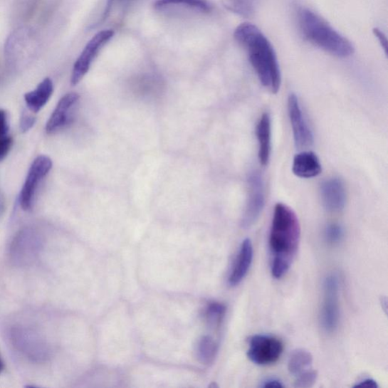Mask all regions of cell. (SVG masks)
Wrapping results in <instances>:
<instances>
[{
    "instance_id": "6da1fadb",
    "label": "cell",
    "mask_w": 388,
    "mask_h": 388,
    "mask_svg": "<svg viewBox=\"0 0 388 388\" xmlns=\"http://www.w3.org/2000/svg\"><path fill=\"white\" fill-rule=\"evenodd\" d=\"M300 235L295 211L284 204H276L269 235L271 271L276 278L288 272L298 251Z\"/></svg>"
},
{
    "instance_id": "7a4b0ae2",
    "label": "cell",
    "mask_w": 388,
    "mask_h": 388,
    "mask_svg": "<svg viewBox=\"0 0 388 388\" xmlns=\"http://www.w3.org/2000/svg\"><path fill=\"white\" fill-rule=\"evenodd\" d=\"M243 47L261 84L277 93L281 83L278 58L271 43L263 33L251 23H243L234 33Z\"/></svg>"
},
{
    "instance_id": "3957f363",
    "label": "cell",
    "mask_w": 388,
    "mask_h": 388,
    "mask_svg": "<svg viewBox=\"0 0 388 388\" xmlns=\"http://www.w3.org/2000/svg\"><path fill=\"white\" fill-rule=\"evenodd\" d=\"M298 21L304 38L318 48L339 58L354 53L355 47L350 41L310 9H299Z\"/></svg>"
},
{
    "instance_id": "277c9868",
    "label": "cell",
    "mask_w": 388,
    "mask_h": 388,
    "mask_svg": "<svg viewBox=\"0 0 388 388\" xmlns=\"http://www.w3.org/2000/svg\"><path fill=\"white\" fill-rule=\"evenodd\" d=\"M339 280L335 275L327 276L323 282L320 322L327 333L336 331L340 321Z\"/></svg>"
},
{
    "instance_id": "5b68a950",
    "label": "cell",
    "mask_w": 388,
    "mask_h": 388,
    "mask_svg": "<svg viewBox=\"0 0 388 388\" xmlns=\"http://www.w3.org/2000/svg\"><path fill=\"white\" fill-rule=\"evenodd\" d=\"M284 350V345L276 337L256 335L249 339L248 357L258 366H268L276 363Z\"/></svg>"
},
{
    "instance_id": "8992f818",
    "label": "cell",
    "mask_w": 388,
    "mask_h": 388,
    "mask_svg": "<svg viewBox=\"0 0 388 388\" xmlns=\"http://www.w3.org/2000/svg\"><path fill=\"white\" fill-rule=\"evenodd\" d=\"M52 167V160L48 157L40 156L34 159L20 194L19 201L23 210L31 209L38 187L46 176L49 174Z\"/></svg>"
},
{
    "instance_id": "52a82bcc",
    "label": "cell",
    "mask_w": 388,
    "mask_h": 388,
    "mask_svg": "<svg viewBox=\"0 0 388 388\" xmlns=\"http://www.w3.org/2000/svg\"><path fill=\"white\" fill-rule=\"evenodd\" d=\"M114 31L104 30L98 33L88 43L75 63L70 83L77 85L88 73V70L103 46L107 44L114 36Z\"/></svg>"
},
{
    "instance_id": "ba28073f",
    "label": "cell",
    "mask_w": 388,
    "mask_h": 388,
    "mask_svg": "<svg viewBox=\"0 0 388 388\" xmlns=\"http://www.w3.org/2000/svg\"><path fill=\"white\" fill-rule=\"evenodd\" d=\"M248 199L241 221L243 229L252 227L260 219L265 206L264 184L262 176L257 172L250 174L248 179Z\"/></svg>"
},
{
    "instance_id": "9c48e42d",
    "label": "cell",
    "mask_w": 388,
    "mask_h": 388,
    "mask_svg": "<svg viewBox=\"0 0 388 388\" xmlns=\"http://www.w3.org/2000/svg\"><path fill=\"white\" fill-rule=\"evenodd\" d=\"M288 109L297 147L302 149L311 147L314 142L313 134L305 119L298 98L295 93H291L288 98Z\"/></svg>"
},
{
    "instance_id": "30bf717a",
    "label": "cell",
    "mask_w": 388,
    "mask_h": 388,
    "mask_svg": "<svg viewBox=\"0 0 388 388\" xmlns=\"http://www.w3.org/2000/svg\"><path fill=\"white\" fill-rule=\"evenodd\" d=\"M320 192L323 206L327 211L336 213L345 208L347 194L342 180L333 178L325 181Z\"/></svg>"
},
{
    "instance_id": "8fae6325",
    "label": "cell",
    "mask_w": 388,
    "mask_h": 388,
    "mask_svg": "<svg viewBox=\"0 0 388 388\" xmlns=\"http://www.w3.org/2000/svg\"><path fill=\"white\" fill-rule=\"evenodd\" d=\"M80 97L76 93H69L58 101L55 110L46 125L48 135L54 134L70 122V110L75 107Z\"/></svg>"
},
{
    "instance_id": "7c38bea8",
    "label": "cell",
    "mask_w": 388,
    "mask_h": 388,
    "mask_svg": "<svg viewBox=\"0 0 388 388\" xmlns=\"http://www.w3.org/2000/svg\"><path fill=\"white\" fill-rule=\"evenodd\" d=\"M253 260V246L249 238L245 239L239 249L236 260L233 265L229 278V284L232 286L238 285L248 275Z\"/></svg>"
},
{
    "instance_id": "4fadbf2b",
    "label": "cell",
    "mask_w": 388,
    "mask_h": 388,
    "mask_svg": "<svg viewBox=\"0 0 388 388\" xmlns=\"http://www.w3.org/2000/svg\"><path fill=\"white\" fill-rule=\"evenodd\" d=\"M256 136L258 142V157L262 166L268 164L272 149L271 117L266 112L261 117L256 126Z\"/></svg>"
},
{
    "instance_id": "5bb4252c",
    "label": "cell",
    "mask_w": 388,
    "mask_h": 388,
    "mask_svg": "<svg viewBox=\"0 0 388 388\" xmlns=\"http://www.w3.org/2000/svg\"><path fill=\"white\" fill-rule=\"evenodd\" d=\"M293 174L301 179H312L322 172V166L318 157L311 151H305L293 159Z\"/></svg>"
},
{
    "instance_id": "9a60e30c",
    "label": "cell",
    "mask_w": 388,
    "mask_h": 388,
    "mask_svg": "<svg viewBox=\"0 0 388 388\" xmlns=\"http://www.w3.org/2000/svg\"><path fill=\"white\" fill-rule=\"evenodd\" d=\"M53 90L52 80L49 78H45L36 89L26 94L25 100L28 109L33 112L38 113L50 100Z\"/></svg>"
},
{
    "instance_id": "2e32d148",
    "label": "cell",
    "mask_w": 388,
    "mask_h": 388,
    "mask_svg": "<svg viewBox=\"0 0 388 388\" xmlns=\"http://www.w3.org/2000/svg\"><path fill=\"white\" fill-rule=\"evenodd\" d=\"M313 358L310 352L305 349H298L292 352L288 364L289 372L298 376L313 369Z\"/></svg>"
},
{
    "instance_id": "e0dca14e",
    "label": "cell",
    "mask_w": 388,
    "mask_h": 388,
    "mask_svg": "<svg viewBox=\"0 0 388 388\" xmlns=\"http://www.w3.org/2000/svg\"><path fill=\"white\" fill-rule=\"evenodd\" d=\"M224 6L232 13L250 18L254 15L260 0H221Z\"/></svg>"
},
{
    "instance_id": "ac0fdd59",
    "label": "cell",
    "mask_w": 388,
    "mask_h": 388,
    "mask_svg": "<svg viewBox=\"0 0 388 388\" xmlns=\"http://www.w3.org/2000/svg\"><path fill=\"white\" fill-rule=\"evenodd\" d=\"M218 352V344L216 340L209 336H204L197 345V357L204 365L213 363Z\"/></svg>"
},
{
    "instance_id": "d6986e66",
    "label": "cell",
    "mask_w": 388,
    "mask_h": 388,
    "mask_svg": "<svg viewBox=\"0 0 388 388\" xmlns=\"http://www.w3.org/2000/svg\"><path fill=\"white\" fill-rule=\"evenodd\" d=\"M226 308L224 304L214 302L208 305L205 312L206 320L209 326L218 327L224 319Z\"/></svg>"
},
{
    "instance_id": "ffe728a7",
    "label": "cell",
    "mask_w": 388,
    "mask_h": 388,
    "mask_svg": "<svg viewBox=\"0 0 388 388\" xmlns=\"http://www.w3.org/2000/svg\"><path fill=\"white\" fill-rule=\"evenodd\" d=\"M170 5H184L202 11H210L211 9L206 0H157L155 7L161 9Z\"/></svg>"
},
{
    "instance_id": "44dd1931",
    "label": "cell",
    "mask_w": 388,
    "mask_h": 388,
    "mask_svg": "<svg viewBox=\"0 0 388 388\" xmlns=\"http://www.w3.org/2000/svg\"><path fill=\"white\" fill-rule=\"evenodd\" d=\"M344 229L338 224L328 225L325 230V241L330 244H337L344 238Z\"/></svg>"
},
{
    "instance_id": "7402d4cb",
    "label": "cell",
    "mask_w": 388,
    "mask_h": 388,
    "mask_svg": "<svg viewBox=\"0 0 388 388\" xmlns=\"http://www.w3.org/2000/svg\"><path fill=\"white\" fill-rule=\"evenodd\" d=\"M317 380V372L313 369L295 378V386L300 388L313 387Z\"/></svg>"
},
{
    "instance_id": "603a6c76",
    "label": "cell",
    "mask_w": 388,
    "mask_h": 388,
    "mask_svg": "<svg viewBox=\"0 0 388 388\" xmlns=\"http://www.w3.org/2000/svg\"><path fill=\"white\" fill-rule=\"evenodd\" d=\"M13 145V137L9 135L0 137V161L6 157Z\"/></svg>"
},
{
    "instance_id": "cb8c5ba5",
    "label": "cell",
    "mask_w": 388,
    "mask_h": 388,
    "mask_svg": "<svg viewBox=\"0 0 388 388\" xmlns=\"http://www.w3.org/2000/svg\"><path fill=\"white\" fill-rule=\"evenodd\" d=\"M36 122V117L26 112H23L21 117L20 128L22 133H26Z\"/></svg>"
},
{
    "instance_id": "d4e9b609",
    "label": "cell",
    "mask_w": 388,
    "mask_h": 388,
    "mask_svg": "<svg viewBox=\"0 0 388 388\" xmlns=\"http://www.w3.org/2000/svg\"><path fill=\"white\" fill-rule=\"evenodd\" d=\"M9 130L7 114L4 110H0V137L7 136Z\"/></svg>"
},
{
    "instance_id": "484cf974",
    "label": "cell",
    "mask_w": 388,
    "mask_h": 388,
    "mask_svg": "<svg viewBox=\"0 0 388 388\" xmlns=\"http://www.w3.org/2000/svg\"><path fill=\"white\" fill-rule=\"evenodd\" d=\"M373 33L374 36L378 38L382 49L384 51L385 54H387V40L384 33L379 28H374Z\"/></svg>"
},
{
    "instance_id": "4316f807",
    "label": "cell",
    "mask_w": 388,
    "mask_h": 388,
    "mask_svg": "<svg viewBox=\"0 0 388 388\" xmlns=\"http://www.w3.org/2000/svg\"><path fill=\"white\" fill-rule=\"evenodd\" d=\"M261 387L264 388H267V387L280 388V387H284V384H282V382L279 379L273 378V379H268L265 380L264 382H263Z\"/></svg>"
},
{
    "instance_id": "83f0119b",
    "label": "cell",
    "mask_w": 388,
    "mask_h": 388,
    "mask_svg": "<svg viewBox=\"0 0 388 388\" xmlns=\"http://www.w3.org/2000/svg\"><path fill=\"white\" fill-rule=\"evenodd\" d=\"M377 382L372 379H366L357 383L355 387L377 388Z\"/></svg>"
},
{
    "instance_id": "f1b7e54d",
    "label": "cell",
    "mask_w": 388,
    "mask_h": 388,
    "mask_svg": "<svg viewBox=\"0 0 388 388\" xmlns=\"http://www.w3.org/2000/svg\"><path fill=\"white\" fill-rule=\"evenodd\" d=\"M4 369V362H3L2 359H1V357H0V374H1Z\"/></svg>"
}]
</instances>
